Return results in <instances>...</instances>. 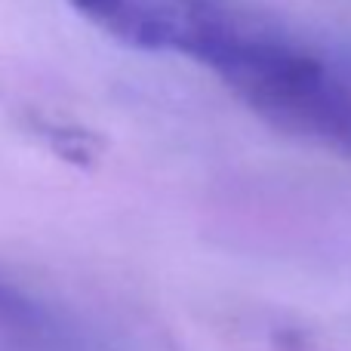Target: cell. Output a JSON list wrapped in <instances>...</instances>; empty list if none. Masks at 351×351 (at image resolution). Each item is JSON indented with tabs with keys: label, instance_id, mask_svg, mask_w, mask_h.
I'll return each instance as SVG.
<instances>
[{
	"label": "cell",
	"instance_id": "obj_3",
	"mask_svg": "<svg viewBox=\"0 0 351 351\" xmlns=\"http://www.w3.org/2000/svg\"><path fill=\"white\" fill-rule=\"evenodd\" d=\"M22 317L25 315V299L16 296L12 290H6L3 284H0V317Z\"/></svg>",
	"mask_w": 351,
	"mask_h": 351
},
{
	"label": "cell",
	"instance_id": "obj_1",
	"mask_svg": "<svg viewBox=\"0 0 351 351\" xmlns=\"http://www.w3.org/2000/svg\"><path fill=\"white\" fill-rule=\"evenodd\" d=\"M204 65L268 127L351 158V80L284 28L237 10Z\"/></svg>",
	"mask_w": 351,
	"mask_h": 351
},
{
	"label": "cell",
	"instance_id": "obj_2",
	"mask_svg": "<svg viewBox=\"0 0 351 351\" xmlns=\"http://www.w3.org/2000/svg\"><path fill=\"white\" fill-rule=\"evenodd\" d=\"M117 43L142 53H176L204 65L241 6L231 0H68Z\"/></svg>",
	"mask_w": 351,
	"mask_h": 351
}]
</instances>
